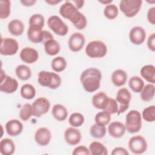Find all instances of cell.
Listing matches in <instances>:
<instances>
[{"label": "cell", "instance_id": "obj_1", "mask_svg": "<svg viewBox=\"0 0 155 155\" xmlns=\"http://www.w3.org/2000/svg\"><path fill=\"white\" fill-rule=\"evenodd\" d=\"M60 15L65 19H68L78 30L84 29L87 25L85 16L70 1H66L59 8Z\"/></svg>", "mask_w": 155, "mask_h": 155}, {"label": "cell", "instance_id": "obj_2", "mask_svg": "<svg viewBox=\"0 0 155 155\" xmlns=\"http://www.w3.org/2000/svg\"><path fill=\"white\" fill-rule=\"evenodd\" d=\"M101 79V71L99 69L93 67L83 71L80 76L82 87L88 93L96 91L99 88Z\"/></svg>", "mask_w": 155, "mask_h": 155}, {"label": "cell", "instance_id": "obj_3", "mask_svg": "<svg viewBox=\"0 0 155 155\" xmlns=\"http://www.w3.org/2000/svg\"><path fill=\"white\" fill-rule=\"evenodd\" d=\"M38 82L42 87L54 90L61 85V78L56 73L41 71L38 75Z\"/></svg>", "mask_w": 155, "mask_h": 155}, {"label": "cell", "instance_id": "obj_4", "mask_svg": "<svg viewBox=\"0 0 155 155\" xmlns=\"http://www.w3.org/2000/svg\"><path fill=\"white\" fill-rule=\"evenodd\" d=\"M107 53L106 44L99 40L90 41L85 48L86 54L91 58H101L104 57Z\"/></svg>", "mask_w": 155, "mask_h": 155}, {"label": "cell", "instance_id": "obj_5", "mask_svg": "<svg viewBox=\"0 0 155 155\" xmlns=\"http://www.w3.org/2000/svg\"><path fill=\"white\" fill-rule=\"evenodd\" d=\"M125 129L130 133L138 132L142 128V116L137 110H131L125 117Z\"/></svg>", "mask_w": 155, "mask_h": 155}, {"label": "cell", "instance_id": "obj_6", "mask_svg": "<svg viewBox=\"0 0 155 155\" xmlns=\"http://www.w3.org/2000/svg\"><path fill=\"white\" fill-rule=\"evenodd\" d=\"M142 1L122 0L119 2V8L127 18L134 17L140 11Z\"/></svg>", "mask_w": 155, "mask_h": 155}, {"label": "cell", "instance_id": "obj_7", "mask_svg": "<svg viewBox=\"0 0 155 155\" xmlns=\"http://www.w3.org/2000/svg\"><path fill=\"white\" fill-rule=\"evenodd\" d=\"M47 25L49 28L58 36H65L68 31V27L67 24L56 15L49 17L47 20Z\"/></svg>", "mask_w": 155, "mask_h": 155}, {"label": "cell", "instance_id": "obj_8", "mask_svg": "<svg viewBox=\"0 0 155 155\" xmlns=\"http://www.w3.org/2000/svg\"><path fill=\"white\" fill-rule=\"evenodd\" d=\"M128 148L134 154H141L146 151L148 145L146 139L140 135L131 137L128 141Z\"/></svg>", "mask_w": 155, "mask_h": 155}, {"label": "cell", "instance_id": "obj_9", "mask_svg": "<svg viewBox=\"0 0 155 155\" xmlns=\"http://www.w3.org/2000/svg\"><path fill=\"white\" fill-rule=\"evenodd\" d=\"M19 48L18 41L12 38H2L1 39L0 53L4 56L15 54Z\"/></svg>", "mask_w": 155, "mask_h": 155}, {"label": "cell", "instance_id": "obj_10", "mask_svg": "<svg viewBox=\"0 0 155 155\" xmlns=\"http://www.w3.org/2000/svg\"><path fill=\"white\" fill-rule=\"evenodd\" d=\"M131 99V94L127 88H121L117 91L116 97V101L119 104L117 114H120L128 110Z\"/></svg>", "mask_w": 155, "mask_h": 155}, {"label": "cell", "instance_id": "obj_11", "mask_svg": "<svg viewBox=\"0 0 155 155\" xmlns=\"http://www.w3.org/2000/svg\"><path fill=\"white\" fill-rule=\"evenodd\" d=\"M31 105L33 116L36 117H40L48 111L50 108V102L48 99L44 97H40L37 98Z\"/></svg>", "mask_w": 155, "mask_h": 155}, {"label": "cell", "instance_id": "obj_12", "mask_svg": "<svg viewBox=\"0 0 155 155\" xmlns=\"http://www.w3.org/2000/svg\"><path fill=\"white\" fill-rule=\"evenodd\" d=\"M18 88V82L16 79L4 74H1L0 91L4 93L12 94L15 92Z\"/></svg>", "mask_w": 155, "mask_h": 155}, {"label": "cell", "instance_id": "obj_13", "mask_svg": "<svg viewBox=\"0 0 155 155\" xmlns=\"http://www.w3.org/2000/svg\"><path fill=\"white\" fill-rule=\"evenodd\" d=\"M85 42V38L83 34L79 32L73 33L69 38L68 45L69 49L73 51L77 52L82 50Z\"/></svg>", "mask_w": 155, "mask_h": 155}, {"label": "cell", "instance_id": "obj_14", "mask_svg": "<svg viewBox=\"0 0 155 155\" xmlns=\"http://www.w3.org/2000/svg\"><path fill=\"white\" fill-rule=\"evenodd\" d=\"M146 31L140 26H134L129 31V39L130 42L134 45H140L145 40Z\"/></svg>", "mask_w": 155, "mask_h": 155}, {"label": "cell", "instance_id": "obj_15", "mask_svg": "<svg viewBox=\"0 0 155 155\" xmlns=\"http://www.w3.org/2000/svg\"><path fill=\"white\" fill-rule=\"evenodd\" d=\"M21 61L25 63L31 64L36 62L39 58V53L33 48L27 47L23 48L19 54Z\"/></svg>", "mask_w": 155, "mask_h": 155}, {"label": "cell", "instance_id": "obj_16", "mask_svg": "<svg viewBox=\"0 0 155 155\" xmlns=\"http://www.w3.org/2000/svg\"><path fill=\"white\" fill-rule=\"evenodd\" d=\"M51 139V134L49 129L46 127L38 128L35 133V140L41 146H46L49 144Z\"/></svg>", "mask_w": 155, "mask_h": 155}, {"label": "cell", "instance_id": "obj_17", "mask_svg": "<svg viewBox=\"0 0 155 155\" xmlns=\"http://www.w3.org/2000/svg\"><path fill=\"white\" fill-rule=\"evenodd\" d=\"M82 138L81 133L75 127H69L64 132V139L65 142L70 145H78Z\"/></svg>", "mask_w": 155, "mask_h": 155}, {"label": "cell", "instance_id": "obj_18", "mask_svg": "<svg viewBox=\"0 0 155 155\" xmlns=\"http://www.w3.org/2000/svg\"><path fill=\"white\" fill-rule=\"evenodd\" d=\"M5 130L9 136H17L22 133L23 125L18 119H12L6 123Z\"/></svg>", "mask_w": 155, "mask_h": 155}, {"label": "cell", "instance_id": "obj_19", "mask_svg": "<svg viewBox=\"0 0 155 155\" xmlns=\"http://www.w3.org/2000/svg\"><path fill=\"white\" fill-rule=\"evenodd\" d=\"M108 131L111 137L114 138H119L124 136L126 129L124 124L118 121H114L109 124Z\"/></svg>", "mask_w": 155, "mask_h": 155}, {"label": "cell", "instance_id": "obj_20", "mask_svg": "<svg viewBox=\"0 0 155 155\" xmlns=\"http://www.w3.org/2000/svg\"><path fill=\"white\" fill-rule=\"evenodd\" d=\"M109 101V97L104 92H99L92 97V104L94 108L104 110Z\"/></svg>", "mask_w": 155, "mask_h": 155}, {"label": "cell", "instance_id": "obj_21", "mask_svg": "<svg viewBox=\"0 0 155 155\" xmlns=\"http://www.w3.org/2000/svg\"><path fill=\"white\" fill-rule=\"evenodd\" d=\"M27 37L31 42H42L44 30H42V28L39 27L30 25L27 30Z\"/></svg>", "mask_w": 155, "mask_h": 155}, {"label": "cell", "instance_id": "obj_22", "mask_svg": "<svg viewBox=\"0 0 155 155\" xmlns=\"http://www.w3.org/2000/svg\"><path fill=\"white\" fill-rule=\"evenodd\" d=\"M111 82L116 87L124 85L127 80V73L121 69H117L113 71L111 74Z\"/></svg>", "mask_w": 155, "mask_h": 155}, {"label": "cell", "instance_id": "obj_23", "mask_svg": "<svg viewBox=\"0 0 155 155\" xmlns=\"http://www.w3.org/2000/svg\"><path fill=\"white\" fill-rule=\"evenodd\" d=\"M15 151V145L9 138L2 139L0 142V153L2 155H12Z\"/></svg>", "mask_w": 155, "mask_h": 155}, {"label": "cell", "instance_id": "obj_24", "mask_svg": "<svg viewBox=\"0 0 155 155\" xmlns=\"http://www.w3.org/2000/svg\"><path fill=\"white\" fill-rule=\"evenodd\" d=\"M51 114L53 117L58 121H64L68 116L67 108L61 104H55L51 110Z\"/></svg>", "mask_w": 155, "mask_h": 155}, {"label": "cell", "instance_id": "obj_25", "mask_svg": "<svg viewBox=\"0 0 155 155\" xmlns=\"http://www.w3.org/2000/svg\"><path fill=\"white\" fill-rule=\"evenodd\" d=\"M24 30V25L22 22L15 19L11 21L8 24V30L9 33L14 36H21Z\"/></svg>", "mask_w": 155, "mask_h": 155}, {"label": "cell", "instance_id": "obj_26", "mask_svg": "<svg viewBox=\"0 0 155 155\" xmlns=\"http://www.w3.org/2000/svg\"><path fill=\"white\" fill-rule=\"evenodd\" d=\"M141 76L150 84L155 83V68L153 65H146L140 71Z\"/></svg>", "mask_w": 155, "mask_h": 155}, {"label": "cell", "instance_id": "obj_27", "mask_svg": "<svg viewBox=\"0 0 155 155\" xmlns=\"http://www.w3.org/2000/svg\"><path fill=\"white\" fill-rule=\"evenodd\" d=\"M44 50L45 53L50 56H55L60 51L61 47L59 42L54 39H51L44 44Z\"/></svg>", "mask_w": 155, "mask_h": 155}, {"label": "cell", "instance_id": "obj_28", "mask_svg": "<svg viewBox=\"0 0 155 155\" xmlns=\"http://www.w3.org/2000/svg\"><path fill=\"white\" fill-rule=\"evenodd\" d=\"M90 154L92 155H107L108 150L102 143L98 141H93L89 145Z\"/></svg>", "mask_w": 155, "mask_h": 155}, {"label": "cell", "instance_id": "obj_29", "mask_svg": "<svg viewBox=\"0 0 155 155\" xmlns=\"http://www.w3.org/2000/svg\"><path fill=\"white\" fill-rule=\"evenodd\" d=\"M154 85L153 84H148L144 85L140 91V98L145 102L151 101L154 96Z\"/></svg>", "mask_w": 155, "mask_h": 155}, {"label": "cell", "instance_id": "obj_30", "mask_svg": "<svg viewBox=\"0 0 155 155\" xmlns=\"http://www.w3.org/2000/svg\"><path fill=\"white\" fill-rule=\"evenodd\" d=\"M128 85L133 91L135 93H140L144 87V82L142 79L139 76H134L130 78Z\"/></svg>", "mask_w": 155, "mask_h": 155}, {"label": "cell", "instance_id": "obj_31", "mask_svg": "<svg viewBox=\"0 0 155 155\" xmlns=\"http://www.w3.org/2000/svg\"><path fill=\"white\" fill-rule=\"evenodd\" d=\"M16 76L22 81H27L31 76L30 68L25 65H19L15 69Z\"/></svg>", "mask_w": 155, "mask_h": 155}, {"label": "cell", "instance_id": "obj_32", "mask_svg": "<svg viewBox=\"0 0 155 155\" xmlns=\"http://www.w3.org/2000/svg\"><path fill=\"white\" fill-rule=\"evenodd\" d=\"M52 70L57 73L64 71L67 67V61L64 57L58 56L53 58L51 62Z\"/></svg>", "mask_w": 155, "mask_h": 155}, {"label": "cell", "instance_id": "obj_33", "mask_svg": "<svg viewBox=\"0 0 155 155\" xmlns=\"http://www.w3.org/2000/svg\"><path fill=\"white\" fill-rule=\"evenodd\" d=\"M21 96L25 99L31 100L36 95L35 88L30 84H24L20 90Z\"/></svg>", "mask_w": 155, "mask_h": 155}, {"label": "cell", "instance_id": "obj_34", "mask_svg": "<svg viewBox=\"0 0 155 155\" xmlns=\"http://www.w3.org/2000/svg\"><path fill=\"white\" fill-rule=\"evenodd\" d=\"M110 120L111 114L105 110L97 113L94 117L95 124L101 126H105L108 125Z\"/></svg>", "mask_w": 155, "mask_h": 155}, {"label": "cell", "instance_id": "obj_35", "mask_svg": "<svg viewBox=\"0 0 155 155\" xmlns=\"http://www.w3.org/2000/svg\"><path fill=\"white\" fill-rule=\"evenodd\" d=\"M106 131L107 130L105 126L99 125L96 124L93 125L90 130L91 136L96 139L103 138L106 134Z\"/></svg>", "mask_w": 155, "mask_h": 155}, {"label": "cell", "instance_id": "obj_36", "mask_svg": "<svg viewBox=\"0 0 155 155\" xmlns=\"http://www.w3.org/2000/svg\"><path fill=\"white\" fill-rule=\"evenodd\" d=\"M119 14V10L115 4H110L107 5L104 10V15L105 17L108 19L112 20L117 18Z\"/></svg>", "mask_w": 155, "mask_h": 155}, {"label": "cell", "instance_id": "obj_37", "mask_svg": "<svg viewBox=\"0 0 155 155\" xmlns=\"http://www.w3.org/2000/svg\"><path fill=\"white\" fill-rule=\"evenodd\" d=\"M84 120L85 119L84 116L81 113L77 112L72 113L68 118L70 125L75 128L81 127L84 124Z\"/></svg>", "mask_w": 155, "mask_h": 155}, {"label": "cell", "instance_id": "obj_38", "mask_svg": "<svg viewBox=\"0 0 155 155\" xmlns=\"http://www.w3.org/2000/svg\"><path fill=\"white\" fill-rule=\"evenodd\" d=\"M10 1L8 0L0 1V18L7 19L10 15Z\"/></svg>", "mask_w": 155, "mask_h": 155}, {"label": "cell", "instance_id": "obj_39", "mask_svg": "<svg viewBox=\"0 0 155 155\" xmlns=\"http://www.w3.org/2000/svg\"><path fill=\"white\" fill-rule=\"evenodd\" d=\"M33 115L32 105L29 103L24 104L19 111V117L23 121H27Z\"/></svg>", "mask_w": 155, "mask_h": 155}, {"label": "cell", "instance_id": "obj_40", "mask_svg": "<svg viewBox=\"0 0 155 155\" xmlns=\"http://www.w3.org/2000/svg\"><path fill=\"white\" fill-rule=\"evenodd\" d=\"M143 120L148 122H153L155 120V106L150 105L145 108L142 113Z\"/></svg>", "mask_w": 155, "mask_h": 155}, {"label": "cell", "instance_id": "obj_41", "mask_svg": "<svg viewBox=\"0 0 155 155\" xmlns=\"http://www.w3.org/2000/svg\"><path fill=\"white\" fill-rule=\"evenodd\" d=\"M28 22L29 25L31 26L42 28L44 26V18L41 14L36 13L30 16Z\"/></svg>", "mask_w": 155, "mask_h": 155}, {"label": "cell", "instance_id": "obj_42", "mask_svg": "<svg viewBox=\"0 0 155 155\" xmlns=\"http://www.w3.org/2000/svg\"><path fill=\"white\" fill-rule=\"evenodd\" d=\"M118 108H119V105L117 101H116V99L109 97V101H108V105L104 110L112 114L117 113L118 111Z\"/></svg>", "mask_w": 155, "mask_h": 155}, {"label": "cell", "instance_id": "obj_43", "mask_svg": "<svg viewBox=\"0 0 155 155\" xmlns=\"http://www.w3.org/2000/svg\"><path fill=\"white\" fill-rule=\"evenodd\" d=\"M72 154L73 155H89L90 154L89 149L84 145H80L76 147L73 151Z\"/></svg>", "mask_w": 155, "mask_h": 155}, {"label": "cell", "instance_id": "obj_44", "mask_svg": "<svg viewBox=\"0 0 155 155\" xmlns=\"http://www.w3.org/2000/svg\"><path fill=\"white\" fill-rule=\"evenodd\" d=\"M147 46L148 48L152 51H155V33H151L148 38L147 39Z\"/></svg>", "mask_w": 155, "mask_h": 155}, {"label": "cell", "instance_id": "obj_45", "mask_svg": "<svg viewBox=\"0 0 155 155\" xmlns=\"http://www.w3.org/2000/svg\"><path fill=\"white\" fill-rule=\"evenodd\" d=\"M147 20L148 21L153 24H155V7H152L150 8L147 12Z\"/></svg>", "mask_w": 155, "mask_h": 155}, {"label": "cell", "instance_id": "obj_46", "mask_svg": "<svg viewBox=\"0 0 155 155\" xmlns=\"http://www.w3.org/2000/svg\"><path fill=\"white\" fill-rule=\"evenodd\" d=\"M112 155H129L128 151L124 148L117 147L114 148L111 151Z\"/></svg>", "mask_w": 155, "mask_h": 155}, {"label": "cell", "instance_id": "obj_47", "mask_svg": "<svg viewBox=\"0 0 155 155\" xmlns=\"http://www.w3.org/2000/svg\"><path fill=\"white\" fill-rule=\"evenodd\" d=\"M51 39H54V37L52 35V34L47 30H44V37H43V40L42 43H43L44 44L45 42Z\"/></svg>", "mask_w": 155, "mask_h": 155}, {"label": "cell", "instance_id": "obj_48", "mask_svg": "<svg viewBox=\"0 0 155 155\" xmlns=\"http://www.w3.org/2000/svg\"><path fill=\"white\" fill-rule=\"evenodd\" d=\"M71 2L76 6V7L78 10L81 8L84 4V1H81V0H73Z\"/></svg>", "mask_w": 155, "mask_h": 155}, {"label": "cell", "instance_id": "obj_49", "mask_svg": "<svg viewBox=\"0 0 155 155\" xmlns=\"http://www.w3.org/2000/svg\"><path fill=\"white\" fill-rule=\"evenodd\" d=\"M23 5L26 6V7H29V6H32L33 5L36 1V0H24V1H20Z\"/></svg>", "mask_w": 155, "mask_h": 155}, {"label": "cell", "instance_id": "obj_50", "mask_svg": "<svg viewBox=\"0 0 155 155\" xmlns=\"http://www.w3.org/2000/svg\"><path fill=\"white\" fill-rule=\"evenodd\" d=\"M45 2H46L47 3L50 4V5H56V4H58V3H59V2H61V1H58V0H48H48H46Z\"/></svg>", "mask_w": 155, "mask_h": 155}, {"label": "cell", "instance_id": "obj_51", "mask_svg": "<svg viewBox=\"0 0 155 155\" xmlns=\"http://www.w3.org/2000/svg\"><path fill=\"white\" fill-rule=\"evenodd\" d=\"M99 2L103 4H105V5H108V4H110L113 2V0H108V1L102 0V1H99Z\"/></svg>", "mask_w": 155, "mask_h": 155}]
</instances>
